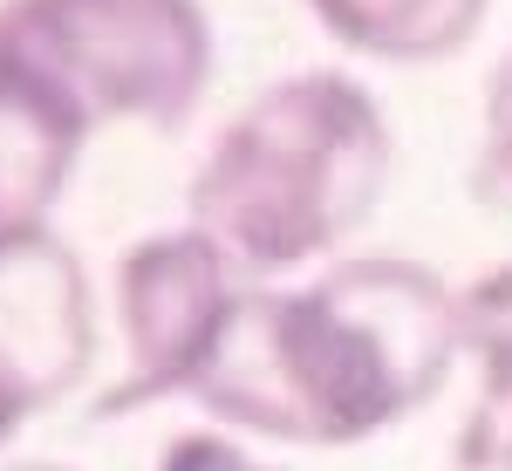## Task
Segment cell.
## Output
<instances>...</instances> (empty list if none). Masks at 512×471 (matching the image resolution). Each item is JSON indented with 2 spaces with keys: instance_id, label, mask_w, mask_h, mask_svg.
I'll use <instances>...</instances> for the list:
<instances>
[{
  "instance_id": "1",
  "label": "cell",
  "mask_w": 512,
  "mask_h": 471,
  "mask_svg": "<svg viewBox=\"0 0 512 471\" xmlns=\"http://www.w3.org/2000/svg\"><path fill=\"white\" fill-rule=\"evenodd\" d=\"M458 355V294L424 260L369 253L308 287H246L185 396L246 437L349 451L424 410Z\"/></svg>"
},
{
  "instance_id": "2",
  "label": "cell",
  "mask_w": 512,
  "mask_h": 471,
  "mask_svg": "<svg viewBox=\"0 0 512 471\" xmlns=\"http://www.w3.org/2000/svg\"><path fill=\"white\" fill-rule=\"evenodd\" d=\"M390 185L383 103L342 69L267 82L192 178V226L253 287L335 253Z\"/></svg>"
},
{
  "instance_id": "3",
  "label": "cell",
  "mask_w": 512,
  "mask_h": 471,
  "mask_svg": "<svg viewBox=\"0 0 512 471\" xmlns=\"http://www.w3.org/2000/svg\"><path fill=\"white\" fill-rule=\"evenodd\" d=\"M0 62L55 89L89 130H178L212 76L198 0H0Z\"/></svg>"
},
{
  "instance_id": "4",
  "label": "cell",
  "mask_w": 512,
  "mask_h": 471,
  "mask_svg": "<svg viewBox=\"0 0 512 471\" xmlns=\"http://www.w3.org/2000/svg\"><path fill=\"white\" fill-rule=\"evenodd\" d=\"M246 287L253 280L198 226L137 239L117 260V321H123V349H130V376L96 403V417H123V410H144L158 396L192 390L198 362L212 355V342L233 321Z\"/></svg>"
},
{
  "instance_id": "5",
  "label": "cell",
  "mask_w": 512,
  "mask_h": 471,
  "mask_svg": "<svg viewBox=\"0 0 512 471\" xmlns=\"http://www.w3.org/2000/svg\"><path fill=\"white\" fill-rule=\"evenodd\" d=\"M96 362V308L82 260L62 239L35 233L0 239V369L28 390L35 410L76 396V383Z\"/></svg>"
},
{
  "instance_id": "6",
  "label": "cell",
  "mask_w": 512,
  "mask_h": 471,
  "mask_svg": "<svg viewBox=\"0 0 512 471\" xmlns=\"http://www.w3.org/2000/svg\"><path fill=\"white\" fill-rule=\"evenodd\" d=\"M82 144H89V123L28 69L0 62V239L48 226Z\"/></svg>"
},
{
  "instance_id": "7",
  "label": "cell",
  "mask_w": 512,
  "mask_h": 471,
  "mask_svg": "<svg viewBox=\"0 0 512 471\" xmlns=\"http://www.w3.org/2000/svg\"><path fill=\"white\" fill-rule=\"evenodd\" d=\"M485 7L492 0H308V14L349 55L390 62V69L451 62L485 28Z\"/></svg>"
},
{
  "instance_id": "8",
  "label": "cell",
  "mask_w": 512,
  "mask_h": 471,
  "mask_svg": "<svg viewBox=\"0 0 512 471\" xmlns=\"http://www.w3.org/2000/svg\"><path fill=\"white\" fill-rule=\"evenodd\" d=\"M458 321H465V355L478 362V396L512 403V260L458 294Z\"/></svg>"
},
{
  "instance_id": "9",
  "label": "cell",
  "mask_w": 512,
  "mask_h": 471,
  "mask_svg": "<svg viewBox=\"0 0 512 471\" xmlns=\"http://www.w3.org/2000/svg\"><path fill=\"white\" fill-rule=\"evenodd\" d=\"M478 198L512 212V55L492 69V89H485V144H478Z\"/></svg>"
},
{
  "instance_id": "10",
  "label": "cell",
  "mask_w": 512,
  "mask_h": 471,
  "mask_svg": "<svg viewBox=\"0 0 512 471\" xmlns=\"http://www.w3.org/2000/svg\"><path fill=\"white\" fill-rule=\"evenodd\" d=\"M451 471H512V403L478 396V410L451 444Z\"/></svg>"
},
{
  "instance_id": "11",
  "label": "cell",
  "mask_w": 512,
  "mask_h": 471,
  "mask_svg": "<svg viewBox=\"0 0 512 471\" xmlns=\"http://www.w3.org/2000/svg\"><path fill=\"white\" fill-rule=\"evenodd\" d=\"M158 471H280V465L253 458V451H246L239 437H226V431H178L171 444H164Z\"/></svg>"
},
{
  "instance_id": "12",
  "label": "cell",
  "mask_w": 512,
  "mask_h": 471,
  "mask_svg": "<svg viewBox=\"0 0 512 471\" xmlns=\"http://www.w3.org/2000/svg\"><path fill=\"white\" fill-rule=\"evenodd\" d=\"M28 417H35V403H28V390H21V383H14V376L0 369V451H7V437L21 431Z\"/></svg>"
},
{
  "instance_id": "13",
  "label": "cell",
  "mask_w": 512,
  "mask_h": 471,
  "mask_svg": "<svg viewBox=\"0 0 512 471\" xmlns=\"http://www.w3.org/2000/svg\"><path fill=\"white\" fill-rule=\"evenodd\" d=\"M7 471H69V465H7Z\"/></svg>"
}]
</instances>
